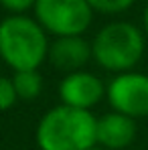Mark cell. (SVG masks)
Masks as SVG:
<instances>
[{
  "mask_svg": "<svg viewBox=\"0 0 148 150\" xmlns=\"http://www.w3.org/2000/svg\"><path fill=\"white\" fill-rule=\"evenodd\" d=\"M16 101H18V98H16V91H14L12 79L0 75V112L10 110Z\"/></svg>",
  "mask_w": 148,
  "mask_h": 150,
  "instance_id": "11",
  "label": "cell"
},
{
  "mask_svg": "<svg viewBox=\"0 0 148 150\" xmlns=\"http://www.w3.org/2000/svg\"><path fill=\"white\" fill-rule=\"evenodd\" d=\"M47 59L51 65L59 71L75 73L83 71L91 57V43H87L83 37H59L49 45Z\"/></svg>",
  "mask_w": 148,
  "mask_h": 150,
  "instance_id": "7",
  "label": "cell"
},
{
  "mask_svg": "<svg viewBox=\"0 0 148 150\" xmlns=\"http://www.w3.org/2000/svg\"><path fill=\"white\" fill-rule=\"evenodd\" d=\"M89 150H103V148H96V146H93V148H89Z\"/></svg>",
  "mask_w": 148,
  "mask_h": 150,
  "instance_id": "14",
  "label": "cell"
},
{
  "mask_svg": "<svg viewBox=\"0 0 148 150\" xmlns=\"http://www.w3.org/2000/svg\"><path fill=\"white\" fill-rule=\"evenodd\" d=\"M96 116L89 110L57 105L37 126V146L41 150H89L96 146Z\"/></svg>",
  "mask_w": 148,
  "mask_h": 150,
  "instance_id": "1",
  "label": "cell"
},
{
  "mask_svg": "<svg viewBox=\"0 0 148 150\" xmlns=\"http://www.w3.org/2000/svg\"><path fill=\"white\" fill-rule=\"evenodd\" d=\"M59 98L63 105L77 110H91L106 98V85L89 71L67 73L59 83Z\"/></svg>",
  "mask_w": 148,
  "mask_h": 150,
  "instance_id": "6",
  "label": "cell"
},
{
  "mask_svg": "<svg viewBox=\"0 0 148 150\" xmlns=\"http://www.w3.org/2000/svg\"><path fill=\"white\" fill-rule=\"evenodd\" d=\"M146 49L144 33L132 23H110L91 41V57L101 69L112 73L134 71Z\"/></svg>",
  "mask_w": 148,
  "mask_h": 150,
  "instance_id": "3",
  "label": "cell"
},
{
  "mask_svg": "<svg viewBox=\"0 0 148 150\" xmlns=\"http://www.w3.org/2000/svg\"><path fill=\"white\" fill-rule=\"evenodd\" d=\"M12 85L16 91V98L25 101L37 100L43 93V77L37 71H14L12 77Z\"/></svg>",
  "mask_w": 148,
  "mask_h": 150,
  "instance_id": "9",
  "label": "cell"
},
{
  "mask_svg": "<svg viewBox=\"0 0 148 150\" xmlns=\"http://www.w3.org/2000/svg\"><path fill=\"white\" fill-rule=\"evenodd\" d=\"M0 4L12 14H25L28 8H35L37 0H0Z\"/></svg>",
  "mask_w": 148,
  "mask_h": 150,
  "instance_id": "12",
  "label": "cell"
},
{
  "mask_svg": "<svg viewBox=\"0 0 148 150\" xmlns=\"http://www.w3.org/2000/svg\"><path fill=\"white\" fill-rule=\"evenodd\" d=\"M144 33H146V37H148V6H146V10H144Z\"/></svg>",
  "mask_w": 148,
  "mask_h": 150,
  "instance_id": "13",
  "label": "cell"
},
{
  "mask_svg": "<svg viewBox=\"0 0 148 150\" xmlns=\"http://www.w3.org/2000/svg\"><path fill=\"white\" fill-rule=\"evenodd\" d=\"M136 138V120L110 112L98 118L96 124V144L103 150H124Z\"/></svg>",
  "mask_w": 148,
  "mask_h": 150,
  "instance_id": "8",
  "label": "cell"
},
{
  "mask_svg": "<svg viewBox=\"0 0 148 150\" xmlns=\"http://www.w3.org/2000/svg\"><path fill=\"white\" fill-rule=\"evenodd\" d=\"M49 55L47 30L35 18L10 14L0 23V57L14 71H37Z\"/></svg>",
  "mask_w": 148,
  "mask_h": 150,
  "instance_id": "2",
  "label": "cell"
},
{
  "mask_svg": "<svg viewBox=\"0 0 148 150\" xmlns=\"http://www.w3.org/2000/svg\"><path fill=\"white\" fill-rule=\"evenodd\" d=\"M106 98L114 112L132 120L148 116V75L138 71L118 73L106 85Z\"/></svg>",
  "mask_w": 148,
  "mask_h": 150,
  "instance_id": "5",
  "label": "cell"
},
{
  "mask_svg": "<svg viewBox=\"0 0 148 150\" xmlns=\"http://www.w3.org/2000/svg\"><path fill=\"white\" fill-rule=\"evenodd\" d=\"M87 4L91 6L93 12L101 14H120L124 10H128L134 0H87Z\"/></svg>",
  "mask_w": 148,
  "mask_h": 150,
  "instance_id": "10",
  "label": "cell"
},
{
  "mask_svg": "<svg viewBox=\"0 0 148 150\" xmlns=\"http://www.w3.org/2000/svg\"><path fill=\"white\" fill-rule=\"evenodd\" d=\"M0 63H2V57H0Z\"/></svg>",
  "mask_w": 148,
  "mask_h": 150,
  "instance_id": "15",
  "label": "cell"
},
{
  "mask_svg": "<svg viewBox=\"0 0 148 150\" xmlns=\"http://www.w3.org/2000/svg\"><path fill=\"white\" fill-rule=\"evenodd\" d=\"M37 23L47 33L59 37H81L93 18L87 0H37Z\"/></svg>",
  "mask_w": 148,
  "mask_h": 150,
  "instance_id": "4",
  "label": "cell"
}]
</instances>
